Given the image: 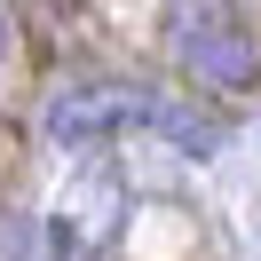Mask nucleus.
Segmentation results:
<instances>
[{
  "label": "nucleus",
  "instance_id": "obj_1",
  "mask_svg": "<svg viewBox=\"0 0 261 261\" xmlns=\"http://www.w3.org/2000/svg\"><path fill=\"white\" fill-rule=\"evenodd\" d=\"M166 40H174L182 71L198 87H245L253 80V40L229 0H174L166 8Z\"/></svg>",
  "mask_w": 261,
  "mask_h": 261
},
{
  "label": "nucleus",
  "instance_id": "obj_2",
  "mask_svg": "<svg viewBox=\"0 0 261 261\" xmlns=\"http://www.w3.org/2000/svg\"><path fill=\"white\" fill-rule=\"evenodd\" d=\"M159 111H166V95H150L135 80H80L48 103V135L56 143H103L127 127H159Z\"/></svg>",
  "mask_w": 261,
  "mask_h": 261
},
{
  "label": "nucleus",
  "instance_id": "obj_3",
  "mask_svg": "<svg viewBox=\"0 0 261 261\" xmlns=\"http://www.w3.org/2000/svg\"><path fill=\"white\" fill-rule=\"evenodd\" d=\"M8 40H16V32H8V8H0V64H8Z\"/></svg>",
  "mask_w": 261,
  "mask_h": 261
}]
</instances>
